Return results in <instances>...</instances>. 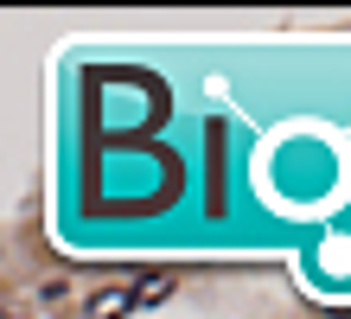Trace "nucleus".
Wrapping results in <instances>:
<instances>
[{
	"label": "nucleus",
	"instance_id": "nucleus-1",
	"mask_svg": "<svg viewBox=\"0 0 351 319\" xmlns=\"http://www.w3.org/2000/svg\"><path fill=\"white\" fill-rule=\"evenodd\" d=\"M128 313H134V294L128 287H102V294L84 300V319H128Z\"/></svg>",
	"mask_w": 351,
	"mask_h": 319
},
{
	"label": "nucleus",
	"instance_id": "nucleus-2",
	"mask_svg": "<svg viewBox=\"0 0 351 319\" xmlns=\"http://www.w3.org/2000/svg\"><path fill=\"white\" fill-rule=\"evenodd\" d=\"M173 287H179L173 274H141V281L128 287V294H134V313H141V307H160V300H167Z\"/></svg>",
	"mask_w": 351,
	"mask_h": 319
},
{
	"label": "nucleus",
	"instance_id": "nucleus-3",
	"mask_svg": "<svg viewBox=\"0 0 351 319\" xmlns=\"http://www.w3.org/2000/svg\"><path fill=\"white\" fill-rule=\"evenodd\" d=\"M0 319H26V313H0Z\"/></svg>",
	"mask_w": 351,
	"mask_h": 319
}]
</instances>
